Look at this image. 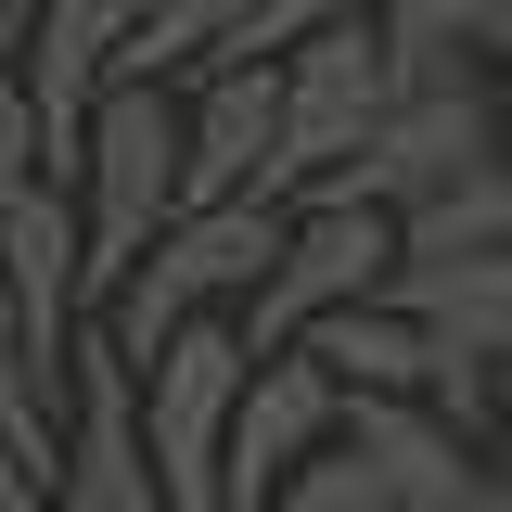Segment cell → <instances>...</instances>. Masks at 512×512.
<instances>
[{"label":"cell","instance_id":"obj_1","mask_svg":"<svg viewBox=\"0 0 512 512\" xmlns=\"http://www.w3.org/2000/svg\"><path fill=\"white\" fill-rule=\"evenodd\" d=\"M269 244H282V192H218V205H167L154 218V244L128 256L116 282L90 295V333L116 346V359H141V346H167L180 320L205 308H244L256 269H269Z\"/></svg>","mask_w":512,"mask_h":512},{"label":"cell","instance_id":"obj_2","mask_svg":"<svg viewBox=\"0 0 512 512\" xmlns=\"http://www.w3.org/2000/svg\"><path fill=\"white\" fill-rule=\"evenodd\" d=\"M64 205H77V269L103 295L128 256L154 244V218L180 205V90L167 77H103L90 90L77 154H64Z\"/></svg>","mask_w":512,"mask_h":512},{"label":"cell","instance_id":"obj_3","mask_svg":"<svg viewBox=\"0 0 512 512\" xmlns=\"http://www.w3.org/2000/svg\"><path fill=\"white\" fill-rule=\"evenodd\" d=\"M244 333L231 308L180 320L167 346L128 359V410H141V461H154V500L167 512H218V436H231V384H244Z\"/></svg>","mask_w":512,"mask_h":512},{"label":"cell","instance_id":"obj_4","mask_svg":"<svg viewBox=\"0 0 512 512\" xmlns=\"http://www.w3.org/2000/svg\"><path fill=\"white\" fill-rule=\"evenodd\" d=\"M384 256H397V218H384V205H359V192H295V205H282V244L256 269V295L231 308V333H244V346H295L320 308L372 295Z\"/></svg>","mask_w":512,"mask_h":512},{"label":"cell","instance_id":"obj_5","mask_svg":"<svg viewBox=\"0 0 512 512\" xmlns=\"http://www.w3.org/2000/svg\"><path fill=\"white\" fill-rule=\"evenodd\" d=\"M269 77H282V205H295L308 180H333V167L359 154V128H372V116H384V90H397L372 0L320 13L295 52H269Z\"/></svg>","mask_w":512,"mask_h":512},{"label":"cell","instance_id":"obj_6","mask_svg":"<svg viewBox=\"0 0 512 512\" xmlns=\"http://www.w3.org/2000/svg\"><path fill=\"white\" fill-rule=\"evenodd\" d=\"M333 436L359 448V474L384 487V512H512L500 474H487V448L461 436L436 397H359V384H333Z\"/></svg>","mask_w":512,"mask_h":512},{"label":"cell","instance_id":"obj_7","mask_svg":"<svg viewBox=\"0 0 512 512\" xmlns=\"http://www.w3.org/2000/svg\"><path fill=\"white\" fill-rule=\"evenodd\" d=\"M52 512H167L154 461H141V410H128V359L103 333H77L64 372V423H52Z\"/></svg>","mask_w":512,"mask_h":512},{"label":"cell","instance_id":"obj_8","mask_svg":"<svg viewBox=\"0 0 512 512\" xmlns=\"http://www.w3.org/2000/svg\"><path fill=\"white\" fill-rule=\"evenodd\" d=\"M320 436H333V372H320V346H256L244 384H231V436H218V512H256Z\"/></svg>","mask_w":512,"mask_h":512},{"label":"cell","instance_id":"obj_9","mask_svg":"<svg viewBox=\"0 0 512 512\" xmlns=\"http://www.w3.org/2000/svg\"><path fill=\"white\" fill-rule=\"evenodd\" d=\"M218 192H282V77L256 52L192 64L180 103V205H218Z\"/></svg>","mask_w":512,"mask_h":512},{"label":"cell","instance_id":"obj_10","mask_svg":"<svg viewBox=\"0 0 512 512\" xmlns=\"http://www.w3.org/2000/svg\"><path fill=\"white\" fill-rule=\"evenodd\" d=\"M128 26H141V0H39V13H26L13 77H26V116H39V180H64L90 90L128 77Z\"/></svg>","mask_w":512,"mask_h":512},{"label":"cell","instance_id":"obj_11","mask_svg":"<svg viewBox=\"0 0 512 512\" xmlns=\"http://www.w3.org/2000/svg\"><path fill=\"white\" fill-rule=\"evenodd\" d=\"M0 295L26 320V346L64 372L77 333H90V269H77V205H64V180H26L0 205Z\"/></svg>","mask_w":512,"mask_h":512},{"label":"cell","instance_id":"obj_12","mask_svg":"<svg viewBox=\"0 0 512 512\" xmlns=\"http://www.w3.org/2000/svg\"><path fill=\"white\" fill-rule=\"evenodd\" d=\"M295 346H320V372L359 384V397H436V346H423V320L397 308V295H346V308H320Z\"/></svg>","mask_w":512,"mask_h":512},{"label":"cell","instance_id":"obj_13","mask_svg":"<svg viewBox=\"0 0 512 512\" xmlns=\"http://www.w3.org/2000/svg\"><path fill=\"white\" fill-rule=\"evenodd\" d=\"M397 244H423V256H512V154L461 167V180L423 192V205H397Z\"/></svg>","mask_w":512,"mask_h":512},{"label":"cell","instance_id":"obj_14","mask_svg":"<svg viewBox=\"0 0 512 512\" xmlns=\"http://www.w3.org/2000/svg\"><path fill=\"white\" fill-rule=\"evenodd\" d=\"M231 26H244V0H141V26H128V77H192V64L231 52Z\"/></svg>","mask_w":512,"mask_h":512},{"label":"cell","instance_id":"obj_15","mask_svg":"<svg viewBox=\"0 0 512 512\" xmlns=\"http://www.w3.org/2000/svg\"><path fill=\"white\" fill-rule=\"evenodd\" d=\"M256 512H384V487L359 474V448H346V436H320V448H308V461H295V474H282Z\"/></svg>","mask_w":512,"mask_h":512},{"label":"cell","instance_id":"obj_16","mask_svg":"<svg viewBox=\"0 0 512 512\" xmlns=\"http://www.w3.org/2000/svg\"><path fill=\"white\" fill-rule=\"evenodd\" d=\"M39 180V116H26V77H13V52H0V205Z\"/></svg>","mask_w":512,"mask_h":512},{"label":"cell","instance_id":"obj_17","mask_svg":"<svg viewBox=\"0 0 512 512\" xmlns=\"http://www.w3.org/2000/svg\"><path fill=\"white\" fill-rule=\"evenodd\" d=\"M320 13H346V0H244V26H231V52H256V64H269V52H295V39H308Z\"/></svg>","mask_w":512,"mask_h":512},{"label":"cell","instance_id":"obj_18","mask_svg":"<svg viewBox=\"0 0 512 512\" xmlns=\"http://www.w3.org/2000/svg\"><path fill=\"white\" fill-rule=\"evenodd\" d=\"M0 512H52V474H39L26 448H0Z\"/></svg>","mask_w":512,"mask_h":512},{"label":"cell","instance_id":"obj_19","mask_svg":"<svg viewBox=\"0 0 512 512\" xmlns=\"http://www.w3.org/2000/svg\"><path fill=\"white\" fill-rule=\"evenodd\" d=\"M487 116H500V154H512V39L487 52Z\"/></svg>","mask_w":512,"mask_h":512},{"label":"cell","instance_id":"obj_20","mask_svg":"<svg viewBox=\"0 0 512 512\" xmlns=\"http://www.w3.org/2000/svg\"><path fill=\"white\" fill-rule=\"evenodd\" d=\"M26 13H39V0H0V52H13V39H26Z\"/></svg>","mask_w":512,"mask_h":512}]
</instances>
